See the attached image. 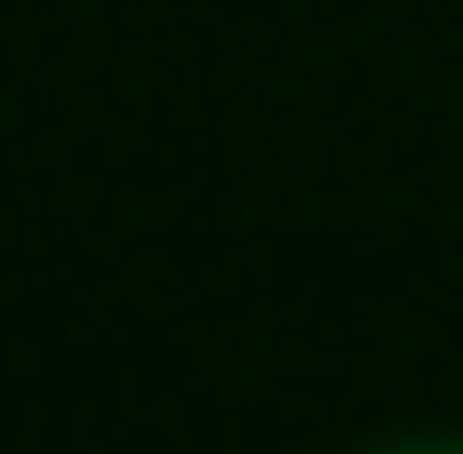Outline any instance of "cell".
Masks as SVG:
<instances>
[{"label": "cell", "mask_w": 463, "mask_h": 454, "mask_svg": "<svg viewBox=\"0 0 463 454\" xmlns=\"http://www.w3.org/2000/svg\"><path fill=\"white\" fill-rule=\"evenodd\" d=\"M369 454H463V436H397V445H369Z\"/></svg>", "instance_id": "6da1fadb"}]
</instances>
